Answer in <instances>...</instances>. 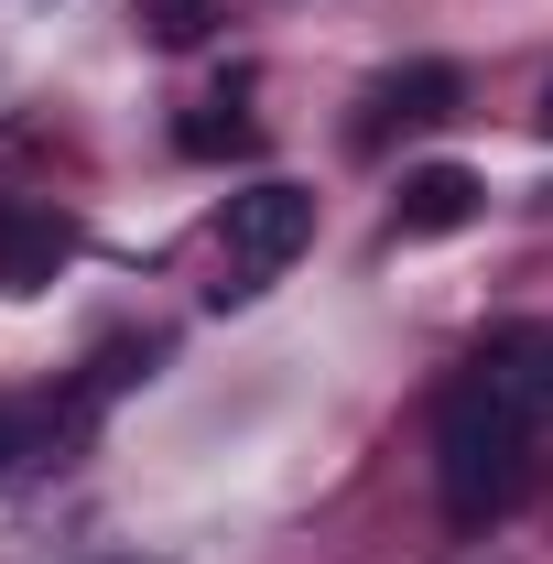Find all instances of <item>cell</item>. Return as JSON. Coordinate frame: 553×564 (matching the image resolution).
<instances>
[{
  "instance_id": "7a4b0ae2",
  "label": "cell",
  "mask_w": 553,
  "mask_h": 564,
  "mask_svg": "<svg viewBox=\"0 0 553 564\" xmlns=\"http://www.w3.org/2000/svg\"><path fill=\"white\" fill-rule=\"evenodd\" d=\"M315 239V196L304 185H282V174H261V185H239L228 207H217V304H250V293H272L282 261Z\"/></svg>"
},
{
  "instance_id": "5b68a950",
  "label": "cell",
  "mask_w": 553,
  "mask_h": 564,
  "mask_svg": "<svg viewBox=\"0 0 553 564\" xmlns=\"http://www.w3.org/2000/svg\"><path fill=\"white\" fill-rule=\"evenodd\" d=\"M478 174H467V163H423V174H402V207H391V228H402V239H456V228H467V217H478Z\"/></svg>"
},
{
  "instance_id": "8992f818",
  "label": "cell",
  "mask_w": 553,
  "mask_h": 564,
  "mask_svg": "<svg viewBox=\"0 0 553 564\" xmlns=\"http://www.w3.org/2000/svg\"><path fill=\"white\" fill-rule=\"evenodd\" d=\"M98 413V391H76V402H0V478H22V467H44V456H66V434Z\"/></svg>"
},
{
  "instance_id": "52a82bcc",
  "label": "cell",
  "mask_w": 553,
  "mask_h": 564,
  "mask_svg": "<svg viewBox=\"0 0 553 564\" xmlns=\"http://www.w3.org/2000/svg\"><path fill=\"white\" fill-rule=\"evenodd\" d=\"M445 109H456V66H402V76H380V87H369L358 141H380L391 120H402V131H423V120H445Z\"/></svg>"
},
{
  "instance_id": "6da1fadb",
  "label": "cell",
  "mask_w": 553,
  "mask_h": 564,
  "mask_svg": "<svg viewBox=\"0 0 553 564\" xmlns=\"http://www.w3.org/2000/svg\"><path fill=\"white\" fill-rule=\"evenodd\" d=\"M434 489H445V521H456V532L510 521L521 499L543 489V413L499 402L478 369H467V380L445 391V413H434Z\"/></svg>"
},
{
  "instance_id": "3957f363",
  "label": "cell",
  "mask_w": 553,
  "mask_h": 564,
  "mask_svg": "<svg viewBox=\"0 0 553 564\" xmlns=\"http://www.w3.org/2000/svg\"><path fill=\"white\" fill-rule=\"evenodd\" d=\"M76 261V228L33 196H0V293H44Z\"/></svg>"
},
{
  "instance_id": "ba28073f",
  "label": "cell",
  "mask_w": 553,
  "mask_h": 564,
  "mask_svg": "<svg viewBox=\"0 0 553 564\" xmlns=\"http://www.w3.org/2000/svg\"><path fill=\"white\" fill-rule=\"evenodd\" d=\"M174 141H185L196 163H217V152H250V141H261V131H250V120H239V109L217 98V109H196V120H185V131H174Z\"/></svg>"
},
{
  "instance_id": "9c48e42d",
  "label": "cell",
  "mask_w": 553,
  "mask_h": 564,
  "mask_svg": "<svg viewBox=\"0 0 553 564\" xmlns=\"http://www.w3.org/2000/svg\"><path fill=\"white\" fill-rule=\"evenodd\" d=\"M141 22H152V44H196L207 33V0H141Z\"/></svg>"
},
{
  "instance_id": "30bf717a",
  "label": "cell",
  "mask_w": 553,
  "mask_h": 564,
  "mask_svg": "<svg viewBox=\"0 0 553 564\" xmlns=\"http://www.w3.org/2000/svg\"><path fill=\"white\" fill-rule=\"evenodd\" d=\"M543 131H553V76H543Z\"/></svg>"
},
{
  "instance_id": "277c9868",
  "label": "cell",
  "mask_w": 553,
  "mask_h": 564,
  "mask_svg": "<svg viewBox=\"0 0 553 564\" xmlns=\"http://www.w3.org/2000/svg\"><path fill=\"white\" fill-rule=\"evenodd\" d=\"M467 369H478L499 402H521V413H543V423H553V326H499V337H488Z\"/></svg>"
}]
</instances>
